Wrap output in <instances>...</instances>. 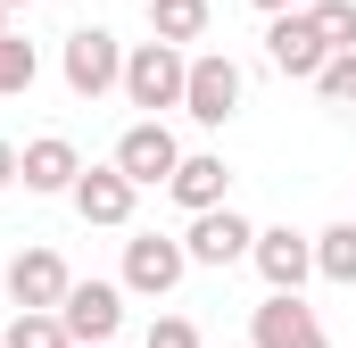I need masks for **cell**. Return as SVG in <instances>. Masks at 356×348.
Here are the masks:
<instances>
[{
  "label": "cell",
  "instance_id": "6da1fadb",
  "mask_svg": "<svg viewBox=\"0 0 356 348\" xmlns=\"http://www.w3.org/2000/svg\"><path fill=\"white\" fill-rule=\"evenodd\" d=\"M182 84H191V50H182V42H158V33H149V42L124 50V84H116V91H124L141 116L182 108Z\"/></svg>",
  "mask_w": 356,
  "mask_h": 348
},
{
  "label": "cell",
  "instance_id": "7a4b0ae2",
  "mask_svg": "<svg viewBox=\"0 0 356 348\" xmlns=\"http://www.w3.org/2000/svg\"><path fill=\"white\" fill-rule=\"evenodd\" d=\"M58 67H67V91H75V100H108V91L124 84V42H116L108 25H75Z\"/></svg>",
  "mask_w": 356,
  "mask_h": 348
},
{
  "label": "cell",
  "instance_id": "3957f363",
  "mask_svg": "<svg viewBox=\"0 0 356 348\" xmlns=\"http://www.w3.org/2000/svg\"><path fill=\"white\" fill-rule=\"evenodd\" d=\"M241 91H249V75H241L224 50H199V58H191V84H182V116H191V125H232V116H241Z\"/></svg>",
  "mask_w": 356,
  "mask_h": 348
},
{
  "label": "cell",
  "instance_id": "277c9868",
  "mask_svg": "<svg viewBox=\"0 0 356 348\" xmlns=\"http://www.w3.org/2000/svg\"><path fill=\"white\" fill-rule=\"evenodd\" d=\"M191 274V249L175 232H133L124 241V290L133 299H175V282Z\"/></svg>",
  "mask_w": 356,
  "mask_h": 348
},
{
  "label": "cell",
  "instance_id": "5b68a950",
  "mask_svg": "<svg viewBox=\"0 0 356 348\" xmlns=\"http://www.w3.org/2000/svg\"><path fill=\"white\" fill-rule=\"evenodd\" d=\"M249 348H332V340L298 290H266V307H249Z\"/></svg>",
  "mask_w": 356,
  "mask_h": 348
},
{
  "label": "cell",
  "instance_id": "8992f818",
  "mask_svg": "<svg viewBox=\"0 0 356 348\" xmlns=\"http://www.w3.org/2000/svg\"><path fill=\"white\" fill-rule=\"evenodd\" d=\"M182 249H191V265H216V274H224V265H241L249 249H257V224L224 199V207H199V216H191Z\"/></svg>",
  "mask_w": 356,
  "mask_h": 348
},
{
  "label": "cell",
  "instance_id": "52a82bcc",
  "mask_svg": "<svg viewBox=\"0 0 356 348\" xmlns=\"http://www.w3.org/2000/svg\"><path fill=\"white\" fill-rule=\"evenodd\" d=\"M266 58L282 67V75L315 84V75H323V58H332V42L315 33V17H307V8H273V17H266Z\"/></svg>",
  "mask_w": 356,
  "mask_h": 348
},
{
  "label": "cell",
  "instance_id": "ba28073f",
  "mask_svg": "<svg viewBox=\"0 0 356 348\" xmlns=\"http://www.w3.org/2000/svg\"><path fill=\"white\" fill-rule=\"evenodd\" d=\"M116 166L133 174L141 191H166V174L182 166V141L166 116H141V125H124V141H116Z\"/></svg>",
  "mask_w": 356,
  "mask_h": 348
},
{
  "label": "cell",
  "instance_id": "9c48e42d",
  "mask_svg": "<svg viewBox=\"0 0 356 348\" xmlns=\"http://www.w3.org/2000/svg\"><path fill=\"white\" fill-rule=\"evenodd\" d=\"M67 199H75V216H83V224H108V232H116V224H133L141 182L108 158V166H83V174H75V191H67Z\"/></svg>",
  "mask_w": 356,
  "mask_h": 348
},
{
  "label": "cell",
  "instance_id": "30bf717a",
  "mask_svg": "<svg viewBox=\"0 0 356 348\" xmlns=\"http://www.w3.org/2000/svg\"><path fill=\"white\" fill-rule=\"evenodd\" d=\"M249 265L266 274V290H298V282L315 274V232H290V224H266V232H257V249H249Z\"/></svg>",
  "mask_w": 356,
  "mask_h": 348
},
{
  "label": "cell",
  "instance_id": "8fae6325",
  "mask_svg": "<svg viewBox=\"0 0 356 348\" xmlns=\"http://www.w3.org/2000/svg\"><path fill=\"white\" fill-rule=\"evenodd\" d=\"M58 315H67L75 340H116L124 332V282H75L58 299Z\"/></svg>",
  "mask_w": 356,
  "mask_h": 348
},
{
  "label": "cell",
  "instance_id": "7c38bea8",
  "mask_svg": "<svg viewBox=\"0 0 356 348\" xmlns=\"http://www.w3.org/2000/svg\"><path fill=\"white\" fill-rule=\"evenodd\" d=\"M67 290H75V274H67L58 249H17V258H8V299H17V307H58Z\"/></svg>",
  "mask_w": 356,
  "mask_h": 348
},
{
  "label": "cell",
  "instance_id": "4fadbf2b",
  "mask_svg": "<svg viewBox=\"0 0 356 348\" xmlns=\"http://www.w3.org/2000/svg\"><path fill=\"white\" fill-rule=\"evenodd\" d=\"M75 174H83V158H75V141H67V133H42V141H25V150H17V182H25V191H42V199L75 191Z\"/></svg>",
  "mask_w": 356,
  "mask_h": 348
},
{
  "label": "cell",
  "instance_id": "5bb4252c",
  "mask_svg": "<svg viewBox=\"0 0 356 348\" xmlns=\"http://www.w3.org/2000/svg\"><path fill=\"white\" fill-rule=\"evenodd\" d=\"M166 191H175V207H224V191H232V166L216 158V150H182V166L166 174Z\"/></svg>",
  "mask_w": 356,
  "mask_h": 348
},
{
  "label": "cell",
  "instance_id": "9a60e30c",
  "mask_svg": "<svg viewBox=\"0 0 356 348\" xmlns=\"http://www.w3.org/2000/svg\"><path fill=\"white\" fill-rule=\"evenodd\" d=\"M0 348H75V332H67L58 307H17V324L0 332Z\"/></svg>",
  "mask_w": 356,
  "mask_h": 348
},
{
  "label": "cell",
  "instance_id": "2e32d148",
  "mask_svg": "<svg viewBox=\"0 0 356 348\" xmlns=\"http://www.w3.org/2000/svg\"><path fill=\"white\" fill-rule=\"evenodd\" d=\"M207 17H216L207 0H149V33H158V42H182V50L207 33Z\"/></svg>",
  "mask_w": 356,
  "mask_h": 348
},
{
  "label": "cell",
  "instance_id": "e0dca14e",
  "mask_svg": "<svg viewBox=\"0 0 356 348\" xmlns=\"http://www.w3.org/2000/svg\"><path fill=\"white\" fill-rule=\"evenodd\" d=\"M315 274L340 282V290H356V224H323L315 232Z\"/></svg>",
  "mask_w": 356,
  "mask_h": 348
},
{
  "label": "cell",
  "instance_id": "ac0fdd59",
  "mask_svg": "<svg viewBox=\"0 0 356 348\" xmlns=\"http://www.w3.org/2000/svg\"><path fill=\"white\" fill-rule=\"evenodd\" d=\"M33 75H42V58H33V42L0 25V100H17V91H33Z\"/></svg>",
  "mask_w": 356,
  "mask_h": 348
},
{
  "label": "cell",
  "instance_id": "d6986e66",
  "mask_svg": "<svg viewBox=\"0 0 356 348\" xmlns=\"http://www.w3.org/2000/svg\"><path fill=\"white\" fill-rule=\"evenodd\" d=\"M307 17L332 50H356V0H307Z\"/></svg>",
  "mask_w": 356,
  "mask_h": 348
},
{
  "label": "cell",
  "instance_id": "ffe728a7",
  "mask_svg": "<svg viewBox=\"0 0 356 348\" xmlns=\"http://www.w3.org/2000/svg\"><path fill=\"white\" fill-rule=\"evenodd\" d=\"M315 91H323L332 108H356V50H332L323 75H315Z\"/></svg>",
  "mask_w": 356,
  "mask_h": 348
},
{
  "label": "cell",
  "instance_id": "44dd1931",
  "mask_svg": "<svg viewBox=\"0 0 356 348\" xmlns=\"http://www.w3.org/2000/svg\"><path fill=\"white\" fill-rule=\"evenodd\" d=\"M141 348H199V324H191V315H158Z\"/></svg>",
  "mask_w": 356,
  "mask_h": 348
},
{
  "label": "cell",
  "instance_id": "7402d4cb",
  "mask_svg": "<svg viewBox=\"0 0 356 348\" xmlns=\"http://www.w3.org/2000/svg\"><path fill=\"white\" fill-rule=\"evenodd\" d=\"M8 182H17V150L0 141V191H8Z\"/></svg>",
  "mask_w": 356,
  "mask_h": 348
},
{
  "label": "cell",
  "instance_id": "603a6c76",
  "mask_svg": "<svg viewBox=\"0 0 356 348\" xmlns=\"http://www.w3.org/2000/svg\"><path fill=\"white\" fill-rule=\"evenodd\" d=\"M249 8H257V17H273V8H307V0H249Z\"/></svg>",
  "mask_w": 356,
  "mask_h": 348
},
{
  "label": "cell",
  "instance_id": "cb8c5ba5",
  "mask_svg": "<svg viewBox=\"0 0 356 348\" xmlns=\"http://www.w3.org/2000/svg\"><path fill=\"white\" fill-rule=\"evenodd\" d=\"M0 8H33V0H0Z\"/></svg>",
  "mask_w": 356,
  "mask_h": 348
},
{
  "label": "cell",
  "instance_id": "d4e9b609",
  "mask_svg": "<svg viewBox=\"0 0 356 348\" xmlns=\"http://www.w3.org/2000/svg\"><path fill=\"white\" fill-rule=\"evenodd\" d=\"M0 25H8V8H0Z\"/></svg>",
  "mask_w": 356,
  "mask_h": 348
}]
</instances>
